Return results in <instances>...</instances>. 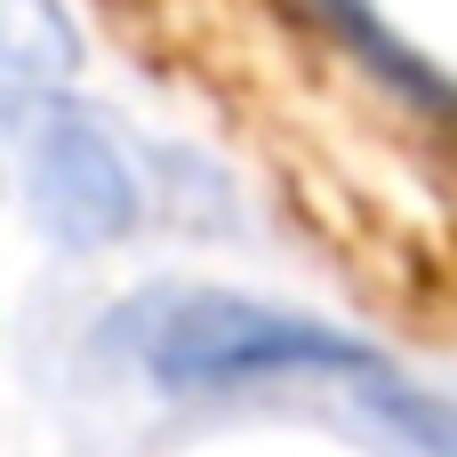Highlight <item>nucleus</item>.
<instances>
[{
  "mask_svg": "<svg viewBox=\"0 0 457 457\" xmlns=\"http://www.w3.org/2000/svg\"><path fill=\"white\" fill-rule=\"evenodd\" d=\"M104 353L137 370L153 394L209 402V394H257V386H386V353L353 329L297 313L281 297L209 289V281H161L104 313Z\"/></svg>",
  "mask_w": 457,
  "mask_h": 457,
  "instance_id": "f257e3e1",
  "label": "nucleus"
},
{
  "mask_svg": "<svg viewBox=\"0 0 457 457\" xmlns=\"http://www.w3.org/2000/svg\"><path fill=\"white\" fill-rule=\"evenodd\" d=\"M0 185L16 193L24 225L72 257L120 249L153 209L145 145H129V129L88 96H72L64 80L0 88Z\"/></svg>",
  "mask_w": 457,
  "mask_h": 457,
  "instance_id": "f03ea898",
  "label": "nucleus"
},
{
  "mask_svg": "<svg viewBox=\"0 0 457 457\" xmlns=\"http://www.w3.org/2000/svg\"><path fill=\"white\" fill-rule=\"evenodd\" d=\"M313 8V24L353 56V64H370V80L394 96V104H410V112H426V120H457V80L434 64V56H418L386 16H378V0H305Z\"/></svg>",
  "mask_w": 457,
  "mask_h": 457,
  "instance_id": "7ed1b4c3",
  "label": "nucleus"
},
{
  "mask_svg": "<svg viewBox=\"0 0 457 457\" xmlns=\"http://www.w3.org/2000/svg\"><path fill=\"white\" fill-rule=\"evenodd\" d=\"M80 56L64 0H0V88H56Z\"/></svg>",
  "mask_w": 457,
  "mask_h": 457,
  "instance_id": "20e7f679",
  "label": "nucleus"
},
{
  "mask_svg": "<svg viewBox=\"0 0 457 457\" xmlns=\"http://www.w3.org/2000/svg\"><path fill=\"white\" fill-rule=\"evenodd\" d=\"M370 402L402 426V434H418V442H434L442 457H457V410H442V402H426V394H410L402 378H386V386H370Z\"/></svg>",
  "mask_w": 457,
  "mask_h": 457,
  "instance_id": "39448f33",
  "label": "nucleus"
}]
</instances>
